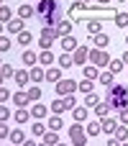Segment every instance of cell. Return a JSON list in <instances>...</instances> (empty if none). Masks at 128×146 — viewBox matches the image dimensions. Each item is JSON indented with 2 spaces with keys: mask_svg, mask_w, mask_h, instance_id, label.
<instances>
[{
  "mask_svg": "<svg viewBox=\"0 0 128 146\" xmlns=\"http://www.w3.org/2000/svg\"><path fill=\"white\" fill-rule=\"evenodd\" d=\"M36 18L44 23V26H56L62 21V8L56 0H38L36 3Z\"/></svg>",
  "mask_w": 128,
  "mask_h": 146,
  "instance_id": "obj_1",
  "label": "cell"
},
{
  "mask_svg": "<svg viewBox=\"0 0 128 146\" xmlns=\"http://www.w3.org/2000/svg\"><path fill=\"white\" fill-rule=\"evenodd\" d=\"M105 103H108L113 110H123V108H128V87L113 82V85L108 87V92H105Z\"/></svg>",
  "mask_w": 128,
  "mask_h": 146,
  "instance_id": "obj_2",
  "label": "cell"
},
{
  "mask_svg": "<svg viewBox=\"0 0 128 146\" xmlns=\"http://www.w3.org/2000/svg\"><path fill=\"white\" fill-rule=\"evenodd\" d=\"M69 139H72V146H85L90 136L85 133V128L80 123H74V126H69Z\"/></svg>",
  "mask_w": 128,
  "mask_h": 146,
  "instance_id": "obj_3",
  "label": "cell"
},
{
  "mask_svg": "<svg viewBox=\"0 0 128 146\" xmlns=\"http://www.w3.org/2000/svg\"><path fill=\"white\" fill-rule=\"evenodd\" d=\"M90 64L95 67H108L110 64V54L105 49H90Z\"/></svg>",
  "mask_w": 128,
  "mask_h": 146,
  "instance_id": "obj_4",
  "label": "cell"
},
{
  "mask_svg": "<svg viewBox=\"0 0 128 146\" xmlns=\"http://www.w3.org/2000/svg\"><path fill=\"white\" fill-rule=\"evenodd\" d=\"M54 87H56V95H59V98H67V95H72L74 90H80V82H74V80H59Z\"/></svg>",
  "mask_w": 128,
  "mask_h": 146,
  "instance_id": "obj_5",
  "label": "cell"
},
{
  "mask_svg": "<svg viewBox=\"0 0 128 146\" xmlns=\"http://www.w3.org/2000/svg\"><path fill=\"white\" fill-rule=\"evenodd\" d=\"M100 123H103V133H108V136H113V133H115V128L121 126V121H118L115 115H105Z\"/></svg>",
  "mask_w": 128,
  "mask_h": 146,
  "instance_id": "obj_6",
  "label": "cell"
},
{
  "mask_svg": "<svg viewBox=\"0 0 128 146\" xmlns=\"http://www.w3.org/2000/svg\"><path fill=\"white\" fill-rule=\"evenodd\" d=\"M72 59H74V64H82V67H85V62L90 59V49H87V46H77V49L72 51Z\"/></svg>",
  "mask_w": 128,
  "mask_h": 146,
  "instance_id": "obj_7",
  "label": "cell"
},
{
  "mask_svg": "<svg viewBox=\"0 0 128 146\" xmlns=\"http://www.w3.org/2000/svg\"><path fill=\"white\" fill-rule=\"evenodd\" d=\"M13 105H18V108H28L31 105V98H28V92L26 90H18V92H13Z\"/></svg>",
  "mask_w": 128,
  "mask_h": 146,
  "instance_id": "obj_8",
  "label": "cell"
},
{
  "mask_svg": "<svg viewBox=\"0 0 128 146\" xmlns=\"http://www.w3.org/2000/svg\"><path fill=\"white\" fill-rule=\"evenodd\" d=\"M5 28H8V33H15V36H18L21 31H26V28H23V18H18V15L10 18V21L5 23Z\"/></svg>",
  "mask_w": 128,
  "mask_h": 146,
  "instance_id": "obj_9",
  "label": "cell"
},
{
  "mask_svg": "<svg viewBox=\"0 0 128 146\" xmlns=\"http://www.w3.org/2000/svg\"><path fill=\"white\" fill-rule=\"evenodd\" d=\"M21 59H23V64H26V67H28V69H31V67H36V64H38V54H36V51H33V49H26V51H23V54H21Z\"/></svg>",
  "mask_w": 128,
  "mask_h": 146,
  "instance_id": "obj_10",
  "label": "cell"
},
{
  "mask_svg": "<svg viewBox=\"0 0 128 146\" xmlns=\"http://www.w3.org/2000/svg\"><path fill=\"white\" fill-rule=\"evenodd\" d=\"M85 133H87L90 139L100 136V133H103V123H100V118H97V121H90V123L85 126Z\"/></svg>",
  "mask_w": 128,
  "mask_h": 146,
  "instance_id": "obj_11",
  "label": "cell"
},
{
  "mask_svg": "<svg viewBox=\"0 0 128 146\" xmlns=\"http://www.w3.org/2000/svg\"><path fill=\"white\" fill-rule=\"evenodd\" d=\"M33 15H36V5H28V3H23V5L18 8V18L28 21V18H33Z\"/></svg>",
  "mask_w": 128,
  "mask_h": 146,
  "instance_id": "obj_12",
  "label": "cell"
},
{
  "mask_svg": "<svg viewBox=\"0 0 128 146\" xmlns=\"http://www.w3.org/2000/svg\"><path fill=\"white\" fill-rule=\"evenodd\" d=\"M87 33H90V36L103 33V21H100V18H90V21H87Z\"/></svg>",
  "mask_w": 128,
  "mask_h": 146,
  "instance_id": "obj_13",
  "label": "cell"
},
{
  "mask_svg": "<svg viewBox=\"0 0 128 146\" xmlns=\"http://www.w3.org/2000/svg\"><path fill=\"white\" fill-rule=\"evenodd\" d=\"M54 62H56L54 51H51V49H41V54H38V64H46V67H51Z\"/></svg>",
  "mask_w": 128,
  "mask_h": 146,
  "instance_id": "obj_14",
  "label": "cell"
},
{
  "mask_svg": "<svg viewBox=\"0 0 128 146\" xmlns=\"http://www.w3.org/2000/svg\"><path fill=\"white\" fill-rule=\"evenodd\" d=\"M46 115H49V108H46V105H38V103L31 105V118L41 121V118H46Z\"/></svg>",
  "mask_w": 128,
  "mask_h": 146,
  "instance_id": "obj_15",
  "label": "cell"
},
{
  "mask_svg": "<svg viewBox=\"0 0 128 146\" xmlns=\"http://www.w3.org/2000/svg\"><path fill=\"white\" fill-rule=\"evenodd\" d=\"M77 46H80V44H77V38H74L72 33H69V36H62V49H64V51H69V54H72Z\"/></svg>",
  "mask_w": 128,
  "mask_h": 146,
  "instance_id": "obj_16",
  "label": "cell"
},
{
  "mask_svg": "<svg viewBox=\"0 0 128 146\" xmlns=\"http://www.w3.org/2000/svg\"><path fill=\"white\" fill-rule=\"evenodd\" d=\"M28 74H31V82H33V85H38V82H44V80H46V72H44L38 64H36V67H31V72H28Z\"/></svg>",
  "mask_w": 128,
  "mask_h": 146,
  "instance_id": "obj_17",
  "label": "cell"
},
{
  "mask_svg": "<svg viewBox=\"0 0 128 146\" xmlns=\"http://www.w3.org/2000/svg\"><path fill=\"white\" fill-rule=\"evenodd\" d=\"M87 110H90V108H85V105H77V108L72 110V118H74V123H85V121H87Z\"/></svg>",
  "mask_w": 128,
  "mask_h": 146,
  "instance_id": "obj_18",
  "label": "cell"
},
{
  "mask_svg": "<svg viewBox=\"0 0 128 146\" xmlns=\"http://www.w3.org/2000/svg\"><path fill=\"white\" fill-rule=\"evenodd\" d=\"M13 80H15V85H21V87H26V85L31 82V74H28L26 69H15V77H13Z\"/></svg>",
  "mask_w": 128,
  "mask_h": 146,
  "instance_id": "obj_19",
  "label": "cell"
},
{
  "mask_svg": "<svg viewBox=\"0 0 128 146\" xmlns=\"http://www.w3.org/2000/svg\"><path fill=\"white\" fill-rule=\"evenodd\" d=\"M13 121H15V123H28V121H31V110H26V108H18V110L13 113Z\"/></svg>",
  "mask_w": 128,
  "mask_h": 146,
  "instance_id": "obj_20",
  "label": "cell"
},
{
  "mask_svg": "<svg viewBox=\"0 0 128 146\" xmlns=\"http://www.w3.org/2000/svg\"><path fill=\"white\" fill-rule=\"evenodd\" d=\"M56 144H59V131H46L41 146H56Z\"/></svg>",
  "mask_w": 128,
  "mask_h": 146,
  "instance_id": "obj_21",
  "label": "cell"
},
{
  "mask_svg": "<svg viewBox=\"0 0 128 146\" xmlns=\"http://www.w3.org/2000/svg\"><path fill=\"white\" fill-rule=\"evenodd\" d=\"M56 64H59L62 69H69V67H74V59H72V54H69V51H64V54L56 59Z\"/></svg>",
  "mask_w": 128,
  "mask_h": 146,
  "instance_id": "obj_22",
  "label": "cell"
},
{
  "mask_svg": "<svg viewBox=\"0 0 128 146\" xmlns=\"http://www.w3.org/2000/svg\"><path fill=\"white\" fill-rule=\"evenodd\" d=\"M62 80V67H49L46 69V82H59Z\"/></svg>",
  "mask_w": 128,
  "mask_h": 146,
  "instance_id": "obj_23",
  "label": "cell"
},
{
  "mask_svg": "<svg viewBox=\"0 0 128 146\" xmlns=\"http://www.w3.org/2000/svg\"><path fill=\"white\" fill-rule=\"evenodd\" d=\"M97 105H100V95H95V92H87V95H85V108L95 110Z\"/></svg>",
  "mask_w": 128,
  "mask_h": 146,
  "instance_id": "obj_24",
  "label": "cell"
},
{
  "mask_svg": "<svg viewBox=\"0 0 128 146\" xmlns=\"http://www.w3.org/2000/svg\"><path fill=\"white\" fill-rule=\"evenodd\" d=\"M54 115H59V113H64L67 110V103H64V98H56V100H51V108H49Z\"/></svg>",
  "mask_w": 128,
  "mask_h": 146,
  "instance_id": "obj_25",
  "label": "cell"
},
{
  "mask_svg": "<svg viewBox=\"0 0 128 146\" xmlns=\"http://www.w3.org/2000/svg\"><path fill=\"white\" fill-rule=\"evenodd\" d=\"M54 28H56L59 36H69V33H72V23H69V21H59Z\"/></svg>",
  "mask_w": 128,
  "mask_h": 146,
  "instance_id": "obj_26",
  "label": "cell"
},
{
  "mask_svg": "<svg viewBox=\"0 0 128 146\" xmlns=\"http://www.w3.org/2000/svg\"><path fill=\"white\" fill-rule=\"evenodd\" d=\"M92 38V44H95V49H105L108 44H110V38L105 36V33H97V36H90Z\"/></svg>",
  "mask_w": 128,
  "mask_h": 146,
  "instance_id": "obj_27",
  "label": "cell"
},
{
  "mask_svg": "<svg viewBox=\"0 0 128 146\" xmlns=\"http://www.w3.org/2000/svg\"><path fill=\"white\" fill-rule=\"evenodd\" d=\"M85 77H87V80H92V82H97V80H100L97 67H95V64H85Z\"/></svg>",
  "mask_w": 128,
  "mask_h": 146,
  "instance_id": "obj_28",
  "label": "cell"
},
{
  "mask_svg": "<svg viewBox=\"0 0 128 146\" xmlns=\"http://www.w3.org/2000/svg\"><path fill=\"white\" fill-rule=\"evenodd\" d=\"M110 113H113V108H110V105H108V103H105V100H103V103H100V105H97V108H95V115H97V118H100V121H103V118H105V115H110Z\"/></svg>",
  "mask_w": 128,
  "mask_h": 146,
  "instance_id": "obj_29",
  "label": "cell"
},
{
  "mask_svg": "<svg viewBox=\"0 0 128 146\" xmlns=\"http://www.w3.org/2000/svg\"><path fill=\"white\" fill-rule=\"evenodd\" d=\"M108 72H113V74H121V72H123V59H110V64H108Z\"/></svg>",
  "mask_w": 128,
  "mask_h": 146,
  "instance_id": "obj_30",
  "label": "cell"
},
{
  "mask_svg": "<svg viewBox=\"0 0 128 146\" xmlns=\"http://www.w3.org/2000/svg\"><path fill=\"white\" fill-rule=\"evenodd\" d=\"M26 92H28L31 103H38V98H41V87H38V85H31V87H28Z\"/></svg>",
  "mask_w": 128,
  "mask_h": 146,
  "instance_id": "obj_31",
  "label": "cell"
},
{
  "mask_svg": "<svg viewBox=\"0 0 128 146\" xmlns=\"http://www.w3.org/2000/svg\"><path fill=\"white\" fill-rule=\"evenodd\" d=\"M23 141H26V133H23L21 128L10 131V144H23Z\"/></svg>",
  "mask_w": 128,
  "mask_h": 146,
  "instance_id": "obj_32",
  "label": "cell"
},
{
  "mask_svg": "<svg viewBox=\"0 0 128 146\" xmlns=\"http://www.w3.org/2000/svg\"><path fill=\"white\" fill-rule=\"evenodd\" d=\"M31 41H33V33H31V31H21V33H18V44L28 46Z\"/></svg>",
  "mask_w": 128,
  "mask_h": 146,
  "instance_id": "obj_33",
  "label": "cell"
},
{
  "mask_svg": "<svg viewBox=\"0 0 128 146\" xmlns=\"http://www.w3.org/2000/svg\"><path fill=\"white\" fill-rule=\"evenodd\" d=\"M46 131H49V128H46V126H44L41 121H36V123L31 126V133H33V136H44Z\"/></svg>",
  "mask_w": 128,
  "mask_h": 146,
  "instance_id": "obj_34",
  "label": "cell"
},
{
  "mask_svg": "<svg viewBox=\"0 0 128 146\" xmlns=\"http://www.w3.org/2000/svg\"><path fill=\"white\" fill-rule=\"evenodd\" d=\"M113 18H115V26H118V28H126L128 26V13H115Z\"/></svg>",
  "mask_w": 128,
  "mask_h": 146,
  "instance_id": "obj_35",
  "label": "cell"
},
{
  "mask_svg": "<svg viewBox=\"0 0 128 146\" xmlns=\"http://www.w3.org/2000/svg\"><path fill=\"white\" fill-rule=\"evenodd\" d=\"M113 136H115V139H118V141H121V144H123V141H126V139H128V128H126V126H118V128H115V133H113Z\"/></svg>",
  "mask_w": 128,
  "mask_h": 146,
  "instance_id": "obj_36",
  "label": "cell"
},
{
  "mask_svg": "<svg viewBox=\"0 0 128 146\" xmlns=\"http://www.w3.org/2000/svg\"><path fill=\"white\" fill-rule=\"evenodd\" d=\"M113 77H115V74H113V72H103V74H100V80H97V82H100V85H108V87H110V85H113Z\"/></svg>",
  "mask_w": 128,
  "mask_h": 146,
  "instance_id": "obj_37",
  "label": "cell"
},
{
  "mask_svg": "<svg viewBox=\"0 0 128 146\" xmlns=\"http://www.w3.org/2000/svg\"><path fill=\"white\" fill-rule=\"evenodd\" d=\"M64 123H62V118L59 115H51V121H49V131H59Z\"/></svg>",
  "mask_w": 128,
  "mask_h": 146,
  "instance_id": "obj_38",
  "label": "cell"
},
{
  "mask_svg": "<svg viewBox=\"0 0 128 146\" xmlns=\"http://www.w3.org/2000/svg\"><path fill=\"white\" fill-rule=\"evenodd\" d=\"M10 18H13V13H10V8H8V5H0V21H3V23H8Z\"/></svg>",
  "mask_w": 128,
  "mask_h": 146,
  "instance_id": "obj_39",
  "label": "cell"
},
{
  "mask_svg": "<svg viewBox=\"0 0 128 146\" xmlns=\"http://www.w3.org/2000/svg\"><path fill=\"white\" fill-rule=\"evenodd\" d=\"M92 87H95V85H92V80H87V77L80 82V90H82L85 95H87V92H92Z\"/></svg>",
  "mask_w": 128,
  "mask_h": 146,
  "instance_id": "obj_40",
  "label": "cell"
},
{
  "mask_svg": "<svg viewBox=\"0 0 128 146\" xmlns=\"http://www.w3.org/2000/svg\"><path fill=\"white\" fill-rule=\"evenodd\" d=\"M0 72H3V77H5V80H10V77H15V69H13L10 64H3V69H0Z\"/></svg>",
  "mask_w": 128,
  "mask_h": 146,
  "instance_id": "obj_41",
  "label": "cell"
},
{
  "mask_svg": "<svg viewBox=\"0 0 128 146\" xmlns=\"http://www.w3.org/2000/svg\"><path fill=\"white\" fill-rule=\"evenodd\" d=\"M64 103H67V110H74V108H77V98H74V92H72V95H67V98H64Z\"/></svg>",
  "mask_w": 128,
  "mask_h": 146,
  "instance_id": "obj_42",
  "label": "cell"
},
{
  "mask_svg": "<svg viewBox=\"0 0 128 146\" xmlns=\"http://www.w3.org/2000/svg\"><path fill=\"white\" fill-rule=\"evenodd\" d=\"M8 118H10V108L8 105H0V123H5Z\"/></svg>",
  "mask_w": 128,
  "mask_h": 146,
  "instance_id": "obj_43",
  "label": "cell"
},
{
  "mask_svg": "<svg viewBox=\"0 0 128 146\" xmlns=\"http://www.w3.org/2000/svg\"><path fill=\"white\" fill-rule=\"evenodd\" d=\"M51 41H54V38H46V36H38V46H41V49H51Z\"/></svg>",
  "mask_w": 128,
  "mask_h": 146,
  "instance_id": "obj_44",
  "label": "cell"
},
{
  "mask_svg": "<svg viewBox=\"0 0 128 146\" xmlns=\"http://www.w3.org/2000/svg\"><path fill=\"white\" fill-rule=\"evenodd\" d=\"M118 121H121L123 126H128V108H123V110H118Z\"/></svg>",
  "mask_w": 128,
  "mask_h": 146,
  "instance_id": "obj_45",
  "label": "cell"
},
{
  "mask_svg": "<svg viewBox=\"0 0 128 146\" xmlns=\"http://www.w3.org/2000/svg\"><path fill=\"white\" fill-rule=\"evenodd\" d=\"M10 49V38L8 36H0V51H8Z\"/></svg>",
  "mask_w": 128,
  "mask_h": 146,
  "instance_id": "obj_46",
  "label": "cell"
},
{
  "mask_svg": "<svg viewBox=\"0 0 128 146\" xmlns=\"http://www.w3.org/2000/svg\"><path fill=\"white\" fill-rule=\"evenodd\" d=\"M5 100H10V90L8 87H0V103H5Z\"/></svg>",
  "mask_w": 128,
  "mask_h": 146,
  "instance_id": "obj_47",
  "label": "cell"
},
{
  "mask_svg": "<svg viewBox=\"0 0 128 146\" xmlns=\"http://www.w3.org/2000/svg\"><path fill=\"white\" fill-rule=\"evenodd\" d=\"M8 136H10V128L5 123H0V139H8Z\"/></svg>",
  "mask_w": 128,
  "mask_h": 146,
  "instance_id": "obj_48",
  "label": "cell"
},
{
  "mask_svg": "<svg viewBox=\"0 0 128 146\" xmlns=\"http://www.w3.org/2000/svg\"><path fill=\"white\" fill-rule=\"evenodd\" d=\"M105 146H123V144H121V141H118L115 136H110V139H108V144H105Z\"/></svg>",
  "mask_w": 128,
  "mask_h": 146,
  "instance_id": "obj_49",
  "label": "cell"
},
{
  "mask_svg": "<svg viewBox=\"0 0 128 146\" xmlns=\"http://www.w3.org/2000/svg\"><path fill=\"white\" fill-rule=\"evenodd\" d=\"M21 146H36V144H33L31 139H26V141H23V144H21Z\"/></svg>",
  "mask_w": 128,
  "mask_h": 146,
  "instance_id": "obj_50",
  "label": "cell"
},
{
  "mask_svg": "<svg viewBox=\"0 0 128 146\" xmlns=\"http://www.w3.org/2000/svg\"><path fill=\"white\" fill-rule=\"evenodd\" d=\"M121 59H123V64H128V51L123 54V56H121Z\"/></svg>",
  "mask_w": 128,
  "mask_h": 146,
  "instance_id": "obj_51",
  "label": "cell"
},
{
  "mask_svg": "<svg viewBox=\"0 0 128 146\" xmlns=\"http://www.w3.org/2000/svg\"><path fill=\"white\" fill-rule=\"evenodd\" d=\"M97 3H100V5H110V0H97Z\"/></svg>",
  "mask_w": 128,
  "mask_h": 146,
  "instance_id": "obj_52",
  "label": "cell"
},
{
  "mask_svg": "<svg viewBox=\"0 0 128 146\" xmlns=\"http://www.w3.org/2000/svg\"><path fill=\"white\" fill-rule=\"evenodd\" d=\"M0 36H3V21H0Z\"/></svg>",
  "mask_w": 128,
  "mask_h": 146,
  "instance_id": "obj_53",
  "label": "cell"
},
{
  "mask_svg": "<svg viewBox=\"0 0 128 146\" xmlns=\"http://www.w3.org/2000/svg\"><path fill=\"white\" fill-rule=\"evenodd\" d=\"M56 146H67V144H56Z\"/></svg>",
  "mask_w": 128,
  "mask_h": 146,
  "instance_id": "obj_54",
  "label": "cell"
},
{
  "mask_svg": "<svg viewBox=\"0 0 128 146\" xmlns=\"http://www.w3.org/2000/svg\"><path fill=\"white\" fill-rule=\"evenodd\" d=\"M85 3H92V0H85Z\"/></svg>",
  "mask_w": 128,
  "mask_h": 146,
  "instance_id": "obj_55",
  "label": "cell"
},
{
  "mask_svg": "<svg viewBox=\"0 0 128 146\" xmlns=\"http://www.w3.org/2000/svg\"><path fill=\"white\" fill-rule=\"evenodd\" d=\"M115 3H123V0H115Z\"/></svg>",
  "mask_w": 128,
  "mask_h": 146,
  "instance_id": "obj_56",
  "label": "cell"
},
{
  "mask_svg": "<svg viewBox=\"0 0 128 146\" xmlns=\"http://www.w3.org/2000/svg\"><path fill=\"white\" fill-rule=\"evenodd\" d=\"M123 146H128V144H126V141H123Z\"/></svg>",
  "mask_w": 128,
  "mask_h": 146,
  "instance_id": "obj_57",
  "label": "cell"
},
{
  "mask_svg": "<svg viewBox=\"0 0 128 146\" xmlns=\"http://www.w3.org/2000/svg\"><path fill=\"white\" fill-rule=\"evenodd\" d=\"M126 44H128V36H126Z\"/></svg>",
  "mask_w": 128,
  "mask_h": 146,
  "instance_id": "obj_58",
  "label": "cell"
},
{
  "mask_svg": "<svg viewBox=\"0 0 128 146\" xmlns=\"http://www.w3.org/2000/svg\"><path fill=\"white\" fill-rule=\"evenodd\" d=\"M0 5H3V0H0Z\"/></svg>",
  "mask_w": 128,
  "mask_h": 146,
  "instance_id": "obj_59",
  "label": "cell"
},
{
  "mask_svg": "<svg viewBox=\"0 0 128 146\" xmlns=\"http://www.w3.org/2000/svg\"><path fill=\"white\" fill-rule=\"evenodd\" d=\"M36 3H38V0H36Z\"/></svg>",
  "mask_w": 128,
  "mask_h": 146,
  "instance_id": "obj_60",
  "label": "cell"
},
{
  "mask_svg": "<svg viewBox=\"0 0 128 146\" xmlns=\"http://www.w3.org/2000/svg\"><path fill=\"white\" fill-rule=\"evenodd\" d=\"M126 74H128V72H126Z\"/></svg>",
  "mask_w": 128,
  "mask_h": 146,
  "instance_id": "obj_61",
  "label": "cell"
}]
</instances>
